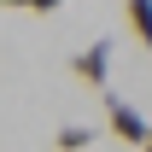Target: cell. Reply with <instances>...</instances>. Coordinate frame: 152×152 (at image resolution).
Returning a JSON list of instances; mask_svg holds the SVG:
<instances>
[{
	"instance_id": "obj_1",
	"label": "cell",
	"mask_w": 152,
	"mask_h": 152,
	"mask_svg": "<svg viewBox=\"0 0 152 152\" xmlns=\"http://www.w3.org/2000/svg\"><path fill=\"white\" fill-rule=\"evenodd\" d=\"M105 117H111V134L117 140H129V146H146V134H152V123L140 111H134L123 94H105Z\"/></svg>"
},
{
	"instance_id": "obj_2",
	"label": "cell",
	"mask_w": 152,
	"mask_h": 152,
	"mask_svg": "<svg viewBox=\"0 0 152 152\" xmlns=\"http://www.w3.org/2000/svg\"><path fill=\"white\" fill-rule=\"evenodd\" d=\"M70 70L88 82V88H99L105 94V82H111V41H94V47H82V53L70 58Z\"/></svg>"
},
{
	"instance_id": "obj_3",
	"label": "cell",
	"mask_w": 152,
	"mask_h": 152,
	"mask_svg": "<svg viewBox=\"0 0 152 152\" xmlns=\"http://www.w3.org/2000/svg\"><path fill=\"white\" fill-rule=\"evenodd\" d=\"M123 18H129V29H134V41L152 53V0H123Z\"/></svg>"
},
{
	"instance_id": "obj_4",
	"label": "cell",
	"mask_w": 152,
	"mask_h": 152,
	"mask_svg": "<svg viewBox=\"0 0 152 152\" xmlns=\"http://www.w3.org/2000/svg\"><path fill=\"white\" fill-rule=\"evenodd\" d=\"M88 146H94V129L88 123H64L53 134V152H88Z\"/></svg>"
},
{
	"instance_id": "obj_5",
	"label": "cell",
	"mask_w": 152,
	"mask_h": 152,
	"mask_svg": "<svg viewBox=\"0 0 152 152\" xmlns=\"http://www.w3.org/2000/svg\"><path fill=\"white\" fill-rule=\"evenodd\" d=\"M0 6H6V12H41V18H47V12L64 6V0H0Z\"/></svg>"
}]
</instances>
